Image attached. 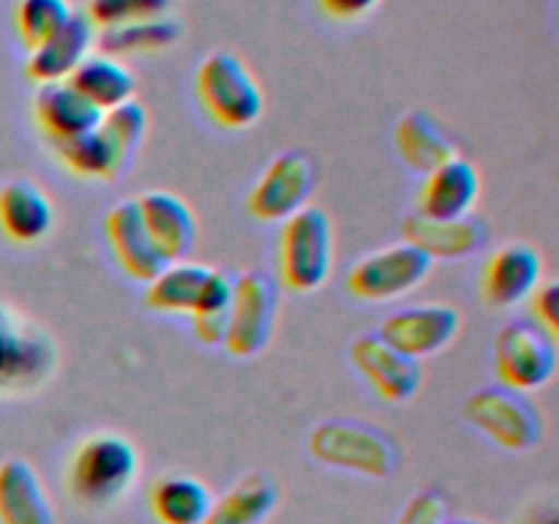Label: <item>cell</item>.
Returning a JSON list of instances; mask_svg holds the SVG:
<instances>
[{
  "mask_svg": "<svg viewBox=\"0 0 559 524\" xmlns=\"http://www.w3.org/2000/svg\"><path fill=\"white\" fill-rule=\"evenodd\" d=\"M140 473V453L126 437L102 431L74 451L66 473L71 500L87 511H104L126 497Z\"/></svg>",
  "mask_w": 559,
  "mask_h": 524,
  "instance_id": "6da1fadb",
  "label": "cell"
},
{
  "mask_svg": "<svg viewBox=\"0 0 559 524\" xmlns=\"http://www.w3.org/2000/svg\"><path fill=\"white\" fill-rule=\"evenodd\" d=\"M197 93L207 118L222 129H249L265 112L260 82L233 52H213L202 60L197 71Z\"/></svg>",
  "mask_w": 559,
  "mask_h": 524,
  "instance_id": "7a4b0ae2",
  "label": "cell"
},
{
  "mask_svg": "<svg viewBox=\"0 0 559 524\" xmlns=\"http://www.w3.org/2000/svg\"><path fill=\"white\" fill-rule=\"evenodd\" d=\"M58 342L20 311L0 303V393L38 391L58 369Z\"/></svg>",
  "mask_w": 559,
  "mask_h": 524,
  "instance_id": "3957f363",
  "label": "cell"
},
{
  "mask_svg": "<svg viewBox=\"0 0 559 524\" xmlns=\"http://www.w3.org/2000/svg\"><path fill=\"white\" fill-rule=\"evenodd\" d=\"M278 271L293 293H314L333 271V227L320 207L289 216L278 238Z\"/></svg>",
  "mask_w": 559,
  "mask_h": 524,
  "instance_id": "277c9868",
  "label": "cell"
},
{
  "mask_svg": "<svg viewBox=\"0 0 559 524\" xmlns=\"http://www.w3.org/2000/svg\"><path fill=\"white\" fill-rule=\"evenodd\" d=\"M311 456L328 467L366 478H388L399 467V448L385 431L355 420H325L311 431Z\"/></svg>",
  "mask_w": 559,
  "mask_h": 524,
  "instance_id": "5b68a950",
  "label": "cell"
},
{
  "mask_svg": "<svg viewBox=\"0 0 559 524\" xmlns=\"http://www.w3.org/2000/svg\"><path fill=\"white\" fill-rule=\"evenodd\" d=\"M464 420L506 451H533L544 440V418L527 393L484 388L464 402Z\"/></svg>",
  "mask_w": 559,
  "mask_h": 524,
  "instance_id": "8992f818",
  "label": "cell"
},
{
  "mask_svg": "<svg viewBox=\"0 0 559 524\" xmlns=\"http://www.w3.org/2000/svg\"><path fill=\"white\" fill-rule=\"evenodd\" d=\"M495 369L502 388L533 393L549 385L557 371V342L530 320L508 322L495 342Z\"/></svg>",
  "mask_w": 559,
  "mask_h": 524,
  "instance_id": "52a82bcc",
  "label": "cell"
},
{
  "mask_svg": "<svg viewBox=\"0 0 559 524\" xmlns=\"http://www.w3.org/2000/svg\"><path fill=\"white\" fill-rule=\"evenodd\" d=\"M278 289L262 271H246L233 287L224 347L235 358H254L267 347L276 327Z\"/></svg>",
  "mask_w": 559,
  "mask_h": 524,
  "instance_id": "ba28073f",
  "label": "cell"
},
{
  "mask_svg": "<svg viewBox=\"0 0 559 524\" xmlns=\"http://www.w3.org/2000/svg\"><path fill=\"white\" fill-rule=\"evenodd\" d=\"M431 265L435 260H429L415 246H388L355 262L353 271L347 273V289L355 298L371 300V303L396 300L418 289L431 273Z\"/></svg>",
  "mask_w": 559,
  "mask_h": 524,
  "instance_id": "9c48e42d",
  "label": "cell"
},
{
  "mask_svg": "<svg viewBox=\"0 0 559 524\" xmlns=\"http://www.w3.org/2000/svg\"><path fill=\"white\" fill-rule=\"evenodd\" d=\"M317 183V169L309 156L298 151L282 153L267 164L249 194V213L257 222H287L304 211Z\"/></svg>",
  "mask_w": 559,
  "mask_h": 524,
  "instance_id": "30bf717a",
  "label": "cell"
},
{
  "mask_svg": "<svg viewBox=\"0 0 559 524\" xmlns=\"http://www.w3.org/2000/svg\"><path fill=\"white\" fill-rule=\"evenodd\" d=\"M459 327H462V317H459L453 306L429 303L415 306V309H402L396 314L385 317L377 336L385 338L399 353L420 360L442 353L456 338Z\"/></svg>",
  "mask_w": 559,
  "mask_h": 524,
  "instance_id": "8fae6325",
  "label": "cell"
},
{
  "mask_svg": "<svg viewBox=\"0 0 559 524\" xmlns=\"http://www.w3.org/2000/svg\"><path fill=\"white\" fill-rule=\"evenodd\" d=\"M349 355H353L355 369L369 380L377 396L385 398V402L402 404L409 402L418 393L420 380H424V374H420V360L399 353L396 347H391L377 333L355 338Z\"/></svg>",
  "mask_w": 559,
  "mask_h": 524,
  "instance_id": "7c38bea8",
  "label": "cell"
},
{
  "mask_svg": "<svg viewBox=\"0 0 559 524\" xmlns=\"http://www.w3.org/2000/svg\"><path fill=\"white\" fill-rule=\"evenodd\" d=\"M544 278V260L527 243H508L486 260L480 276L484 300L495 309H513L533 298Z\"/></svg>",
  "mask_w": 559,
  "mask_h": 524,
  "instance_id": "4fadbf2b",
  "label": "cell"
},
{
  "mask_svg": "<svg viewBox=\"0 0 559 524\" xmlns=\"http://www.w3.org/2000/svg\"><path fill=\"white\" fill-rule=\"evenodd\" d=\"M104 229H107L115 260L134 282L151 284L169 265L162 251H158V246L153 243L151 233H147L145 222L140 216V207H136V200L118 202L107 213Z\"/></svg>",
  "mask_w": 559,
  "mask_h": 524,
  "instance_id": "5bb4252c",
  "label": "cell"
},
{
  "mask_svg": "<svg viewBox=\"0 0 559 524\" xmlns=\"http://www.w3.org/2000/svg\"><path fill=\"white\" fill-rule=\"evenodd\" d=\"M404 243L424 251L429 260H462L475 254L489 240V229L480 218H426L409 216L402 224Z\"/></svg>",
  "mask_w": 559,
  "mask_h": 524,
  "instance_id": "9a60e30c",
  "label": "cell"
},
{
  "mask_svg": "<svg viewBox=\"0 0 559 524\" xmlns=\"http://www.w3.org/2000/svg\"><path fill=\"white\" fill-rule=\"evenodd\" d=\"M96 25L87 20L85 11H74L71 20L55 36H49L47 41L31 49L27 76L36 80L38 85L66 82L76 71V66L91 55V47L96 44Z\"/></svg>",
  "mask_w": 559,
  "mask_h": 524,
  "instance_id": "2e32d148",
  "label": "cell"
},
{
  "mask_svg": "<svg viewBox=\"0 0 559 524\" xmlns=\"http://www.w3.org/2000/svg\"><path fill=\"white\" fill-rule=\"evenodd\" d=\"M480 194V175L467 158H451L426 175L418 191V213L426 218L469 216Z\"/></svg>",
  "mask_w": 559,
  "mask_h": 524,
  "instance_id": "e0dca14e",
  "label": "cell"
},
{
  "mask_svg": "<svg viewBox=\"0 0 559 524\" xmlns=\"http://www.w3.org/2000/svg\"><path fill=\"white\" fill-rule=\"evenodd\" d=\"M136 207L164 260H186L197 240L194 211L173 191H147L136 200Z\"/></svg>",
  "mask_w": 559,
  "mask_h": 524,
  "instance_id": "ac0fdd59",
  "label": "cell"
},
{
  "mask_svg": "<svg viewBox=\"0 0 559 524\" xmlns=\"http://www.w3.org/2000/svg\"><path fill=\"white\" fill-rule=\"evenodd\" d=\"M33 115L44 134L55 145H63L76 136L91 134L104 112L93 107L85 96H80L69 82H49V85L38 87Z\"/></svg>",
  "mask_w": 559,
  "mask_h": 524,
  "instance_id": "d6986e66",
  "label": "cell"
},
{
  "mask_svg": "<svg viewBox=\"0 0 559 524\" xmlns=\"http://www.w3.org/2000/svg\"><path fill=\"white\" fill-rule=\"evenodd\" d=\"M55 207L31 180H9L0 189V229L14 243H38L52 233Z\"/></svg>",
  "mask_w": 559,
  "mask_h": 524,
  "instance_id": "ffe728a7",
  "label": "cell"
},
{
  "mask_svg": "<svg viewBox=\"0 0 559 524\" xmlns=\"http://www.w3.org/2000/svg\"><path fill=\"white\" fill-rule=\"evenodd\" d=\"M0 524H55L52 502L25 458L0 464Z\"/></svg>",
  "mask_w": 559,
  "mask_h": 524,
  "instance_id": "44dd1931",
  "label": "cell"
},
{
  "mask_svg": "<svg viewBox=\"0 0 559 524\" xmlns=\"http://www.w3.org/2000/svg\"><path fill=\"white\" fill-rule=\"evenodd\" d=\"M396 151L407 167H413L415 172L429 175L431 169L456 158V142L448 136V131L442 129L435 115L415 109V112H407L399 120Z\"/></svg>",
  "mask_w": 559,
  "mask_h": 524,
  "instance_id": "7402d4cb",
  "label": "cell"
},
{
  "mask_svg": "<svg viewBox=\"0 0 559 524\" xmlns=\"http://www.w3.org/2000/svg\"><path fill=\"white\" fill-rule=\"evenodd\" d=\"M66 82H69L80 96H85L93 107L102 109V112L131 102L136 91L134 74H131L118 58H109V55L102 52L87 55Z\"/></svg>",
  "mask_w": 559,
  "mask_h": 524,
  "instance_id": "603a6c76",
  "label": "cell"
},
{
  "mask_svg": "<svg viewBox=\"0 0 559 524\" xmlns=\"http://www.w3.org/2000/svg\"><path fill=\"white\" fill-rule=\"evenodd\" d=\"M55 151H58V158L71 172L87 180H115L134 158L109 136L102 120H98V126L91 134L76 136V140L63 142V145H55Z\"/></svg>",
  "mask_w": 559,
  "mask_h": 524,
  "instance_id": "cb8c5ba5",
  "label": "cell"
},
{
  "mask_svg": "<svg viewBox=\"0 0 559 524\" xmlns=\"http://www.w3.org/2000/svg\"><path fill=\"white\" fill-rule=\"evenodd\" d=\"M213 497L200 478L164 475L151 486V511L158 524H205Z\"/></svg>",
  "mask_w": 559,
  "mask_h": 524,
  "instance_id": "d4e9b609",
  "label": "cell"
},
{
  "mask_svg": "<svg viewBox=\"0 0 559 524\" xmlns=\"http://www.w3.org/2000/svg\"><path fill=\"white\" fill-rule=\"evenodd\" d=\"M211 267L197 262H169L151 284H147L145 303L162 314H194L200 306Z\"/></svg>",
  "mask_w": 559,
  "mask_h": 524,
  "instance_id": "484cf974",
  "label": "cell"
},
{
  "mask_svg": "<svg viewBox=\"0 0 559 524\" xmlns=\"http://www.w3.org/2000/svg\"><path fill=\"white\" fill-rule=\"evenodd\" d=\"M276 505V484L265 475H249L213 500L205 524H265Z\"/></svg>",
  "mask_w": 559,
  "mask_h": 524,
  "instance_id": "4316f807",
  "label": "cell"
},
{
  "mask_svg": "<svg viewBox=\"0 0 559 524\" xmlns=\"http://www.w3.org/2000/svg\"><path fill=\"white\" fill-rule=\"evenodd\" d=\"M180 25L169 16H158V20H142L129 22V25L107 27V31L96 33V44L102 55L109 58H126V55H147L167 49L178 41Z\"/></svg>",
  "mask_w": 559,
  "mask_h": 524,
  "instance_id": "83f0119b",
  "label": "cell"
},
{
  "mask_svg": "<svg viewBox=\"0 0 559 524\" xmlns=\"http://www.w3.org/2000/svg\"><path fill=\"white\" fill-rule=\"evenodd\" d=\"M74 9L69 0H20L16 5V31L27 49H36L71 20Z\"/></svg>",
  "mask_w": 559,
  "mask_h": 524,
  "instance_id": "f1b7e54d",
  "label": "cell"
},
{
  "mask_svg": "<svg viewBox=\"0 0 559 524\" xmlns=\"http://www.w3.org/2000/svg\"><path fill=\"white\" fill-rule=\"evenodd\" d=\"M175 0H87V20L96 25V31L107 27L129 25V22L158 20L167 16Z\"/></svg>",
  "mask_w": 559,
  "mask_h": 524,
  "instance_id": "f546056e",
  "label": "cell"
},
{
  "mask_svg": "<svg viewBox=\"0 0 559 524\" xmlns=\"http://www.w3.org/2000/svg\"><path fill=\"white\" fill-rule=\"evenodd\" d=\"M102 126L109 131V136H112L126 153L134 156L136 147L142 145V140H145L147 112L140 102L131 98V102L120 104V107L107 109V112L102 115Z\"/></svg>",
  "mask_w": 559,
  "mask_h": 524,
  "instance_id": "4dcf8cb0",
  "label": "cell"
},
{
  "mask_svg": "<svg viewBox=\"0 0 559 524\" xmlns=\"http://www.w3.org/2000/svg\"><path fill=\"white\" fill-rule=\"evenodd\" d=\"M448 519L445 497L435 489H424L413 495V500L404 505L396 524H442Z\"/></svg>",
  "mask_w": 559,
  "mask_h": 524,
  "instance_id": "1f68e13d",
  "label": "cell"
},
{
  "mask_svg": "<svg viewBox=\"0 0 559 524\" xmlns=\"http://www.w3.org/2000/svg\"><path fill=\"white\" fill-rule=\"evenodd\" d=\"M530 300H533L535 325H540L546 333H551V336L557 338V333H559V287L557 284L555 282L540 284Z\"/></svg>",
  "mask_w": 559,
  "mask_h": 524,
  "instance_id": "d6a6232c",
  "label": "cell"
},
{
  "mask_svg": "<svg viewBox=\"0 0 559 524\" xmlns=\"http://www.w3.org/2000/svg\"><path fill=\"white\" fill-rule=\"evenodd\" d=\"M227 317L229 314H200L191 317V325H194V336L200 338L207 347H224V338H227Z\"/></svg>",
  "mask_w": 559,
  "mask_h": 524,
  "instance_id": "836d02e7",
  "label": "cell"
},
{
  "mask_svg": "<svg viewBox=\"0 0 559 524\" xmlns=\"http://www.w3.org/2000/svg\"><path fill=\"white\" fill-rule=\"evenodd\" d=\"M322 11L333 20H342V22H353L366 16L369 11H374L380 5V0H320Z\"/></svg>",
  "mask_w": 559,
  "mask_h": 524,
  "instance_id": "e575fe53",
  "label": "cell"
},
{
  "mask_svg": "<svg viewBox=\"0 0 559 524\" xmlns=\"http://www.w3.org/2000/svg\"><path fill=\"white\" fill-rule=\"evenodd\" d=\"M522 524H559L557 505H555V502H544V505L533 508V511L527 513V519H524Z\"/></svg>",
  "mask_w": 559,
  "mask_h": 524,
  "instance_id": "d590c367",
  "label": "cell"
},
{
  "mask_svg": "<svg viewBox=\"0 0 559 524\" xmlns=\"http://www.w3.org/2000/svg\"><path fill=\"white\" fill-rule=\"evenodd\" d=\"M442 524H486V522H475V519H445Z\"/></svg>",
  "mask_w": 559,
  "mask_h": 524,
  "instance_id": "8d00e7d4",
  "label": "cell"
}]
</instances>
